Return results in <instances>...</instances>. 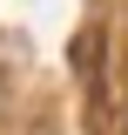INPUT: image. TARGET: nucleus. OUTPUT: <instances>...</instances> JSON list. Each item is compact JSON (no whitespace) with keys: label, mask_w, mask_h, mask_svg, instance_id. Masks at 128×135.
Listing matches in <instances>:
<instances>
[]
</instances>
